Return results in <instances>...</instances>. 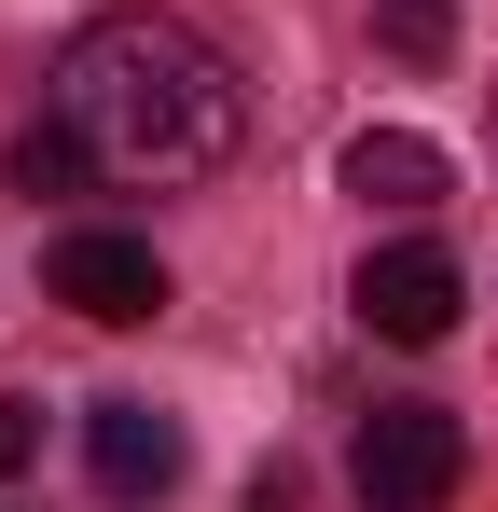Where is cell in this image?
<instances>
[{"instance_id": "obj_1", "label": "cell", "mask_w": 498, "mask_h": 512, "mask_svg": "<svg viewBox=\"0 0 498 512\" xmlns=\"http://www.w3.org/2000/svg\"><path fill=\"white\" fill-rule=\"evenodd\" d=\"M56 125L97 153V180L194 194V180L236 167L249 97L180 14H97V28H70V56H56Z\"/></svg>"}, {"instance_id": "obj_2", "label": "cell", "mask_w": 498, "mask_h": 512, "mask_svg": "<svg viewBox=\"0 0 498 512\" xmlns=\"http://www.w3.org/2000/svg\"><path fill=\"white\" fill-rule=\"evenodd\" d=\"M346 485H360V512H443L471 485V429L443 402H374L346 443Z\"/></svg>"}, {"instance_id": "obj_3", "label": "cell", "mask_w": 498, "mask_h": 512, "mask_svg": "<svg viewBox=\"0 0 498 512\" xmlns=\"http://www.w3.org/2000/svg\"><path fill=\"white\" fill-rule=\"evenodd\" d=\"M346 305H360V333H388V346H443L457 305H471V277H457L443 236H388V250H360Z\"/></svg>"}, {"instance_id": "obj_4", "label": "cell", "mask_w": 498, "mask_h": 512, "mask_svg": "<svg viewBox=\"0 0 498 512\" xmlns=\"http://www.w3.org/2000/svg\"><path fill=\"white\" fill-rule=\"evenodd\" d=\"M42 291H56L70 319H97V333H139V319L166 305V263H153V236L70 222V236H56V263H42Z\"/></svg>"}, {"instance_id": "obj_5", "label": "cell", "mask_w": 498, "mask_h": 512, "mask_svg": "<svg viewBox=\"0 0 498 512\" xmlns=\"http://www.w3.org/2000/svg\"><path fill=\"white\" fill-rule=\"evenodd\" d=\"M83 471H97V499H166L180 485V416H153V402H97L83 416Z\"/></svg>"}, {"instance_id": "obj_6", "label": "cell", "mask_w": 498, "mask_h": 512, "mask_svg": "<svg viewBox=\"0 0 498 512\" xmlns=\"http://www.w3.org/2000/svg\"><path fill=\"white\" fill-rule=\"evenodd\" d=\"M443 139H415V125H360V139H346V194H360V208H443Z\"/></svg>"}, {"instance_id": "obj_7", "label": "cell", "mask_w": 498, "mask_h": 512, "mask_svg": "<svg viewBox=\"0 0 498 512\" xmlns=\"http://www.w3.org/2000/svg\"><path fill=\"white\" fill-rule=\"evenodd\" d=\"M374 42H388L402 70H443V56H457V0H374Z\"/></svg>"}, {"instance_id": "obj_8", "label": "cell", "mask_w": 498, "mask_h": 512, "mask_svg": "<svg viewBox=\"0 0 498 512\" xmlns=\"http://www.w3.org/2000/svg\"><path fill=\"white\" fill-rule=\"evenodd\" d=\"M83 180H97V153H83L70 125H28L14 139V194H83Z\"/></svg>"}, {"instance_id": "obj_9", "label": "cell", "mask_w": 498, "mask_h": 512, "mask_svg": "<svg viewBox=\"0 0 498 512\" xmlns=\"http://www.w3.org/2000/svg\"><path fill=\"white\" fill-rule=\"evenodd\" d=\"M28 457H42V402H0V485H14Z\"/></svg>"}, {"instance_id": "obj_10", "label": "cell", "mask_w": 498, "mask_h": 512, "mask_svg": "<svg viewBox=\"0 0 498 512\" xmlns=\"http://www.w3.org/2000/svg\"><path fill=\"white\" fill-rule=\"evenodd\" d=\"M485 139H498V111H485Z\"/></svg>"}]
</instances>
